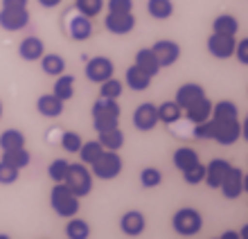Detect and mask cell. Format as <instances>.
<instances>
[{
	"label": "cell",
	"mask_w": 248,
	"mask_h": 239,
	"mask_svg": "<svg viewBox=\"0 0 248 239\" xmlns=\"http://www.w3.org/2000/svg\"><path fill=\"white\" fill-rule=\"evenodd\" d=\"M30 0H2V7L5 9H27Z\"/></svg>",
	"instance_id": "cell-44"
},
{
	"label": "cell",
	"mask_w": 248,
	"mask_h": 239,
	"mask_svg": "<svg viewBox=\"0 0 248 239\" xmlns=\"http://www.w3.org/2000/svg\"><path fill=\"white\" fill-rule=\"evenodd\" d=\"M124 81H126V86H129L131 91H136V93H142L151 86V77L147 75V72L140 70L136 64L126 68V72H124Z\"/></svg>",
	"instance_id": "cell-20"
},
{
	"label": "cell",
	"mask_w": 248,
	"mask_h": 239,
	"mask_svg": "<svg viewBox=\"0 0 248 239\" xmlns=\"http://www.w3.org/2000/svg\"><path fill=\"white\" fill-rule=\"evenodd\" d=\"M63 183L68 185V190H70L75 196H88L93 190V172L88 169V165H84V162H75V165H68V172H65V178Z\"/></svg>",
	"instance_id": "cell-3"
},
{
	"label": "cell",
	"mask_w": 248,
	"mask_h": 239,
	"mask_svg": "<svg viewBox=\"0 0 248 239\" xmlns=\"http://www.w3.org/2000/svg\"><path fill=\"white\" fill-rule=\"evenodd\" d=\"M171 228L178 237H194L201 233L203 217L196 207H181L174 217H171Z\"/></svg>",
	"instance_id": "cell-5"
},
{
	"label": "cell",
	"mask_w": 248,
	"mask_h": 239,
	"mask_svg": "<svg viewBox=\"0 0 248 239\" xmlns=\"http://www.w3.org/2000/svg\"><path fill=\"white\" fill-rule=\"evenodd\" d=\"M104 27L111 34L124 36V34L133 32V27H136V16H133V12H108V16L104 18Z\"/></svg>",
	"instance_id": "cell-8"
},
{
	"label": "cell",
	"mask_w": 248,
	"mask_h": 239,
	"mask_svg": "<svg viewBox=\"0 0 248 239\" xmlns=\"http://www.w3.org/2000/svg\"><path fill=\"white\" fill-rule=\"evenodd\" d=\"M68 165H70V162L65 160V158H57V160L50 162V167H47V176H50L54 183H63L65 172H68Z\"/></svg>",
	"instance_id": "cell-38"
},
{
	"label": "cell",
	"mask_w": 248,
	"mask_h": 239,
	"mask_svg": "<svg viewBox=\"0 0 248 239\" xmlns=\"http://www.w3.org/2000/svg\"><path fill=\"white\" fill-rule=\"evenodd\" d=\"M120 106L118 99H108V97H99L97 102L93 104V127L95 131H106L113 127H120Z\"/></svg>",
	"instance_id": "cell-2"
},
{
	"label": "cell",
	"mask_w": 248,
	"mask_h": 239,
	"mask_svg": "<svg viewBox=\"0 0 248 239\" xmlns=\"http://www.w3.org/2000/svg\"><path fill=\"white\" fill-rule=\"evenodd\" d=\"M194 136L201 140H215L217 144H235L244 136L242 122L237 120H219V117H208L205 122L194 124Z\"/></svg>",
	"instance_id": "cell-1"
},
{
	"label": "cell",
	"mask_w": 248,
	"mask_h": 239,
	"mask_svg": "<svg viewBox=\"0 0 248 239\" xmlns=\"http://www.w3.org/2000/svg\"><path fill=\"white\" fill-rule=\"evenodd\" d=\"M81 136L79 133H75V131H65L63 136H61V147L68 151V154H77L79 147H81Z\"/></svg>",
	"instance_id": "cell-40"
},
{
	"label": "cell",
	"mask_w": 248,
	"mask_h": 239,
	"mask_svg": "<svg viewBox=\"0 0 248 239\" xmlns=\"http://www.w3.org/2000/svg\"><path fill=\"white\" fill-rule=\"evenodd\" d=\"M102 151H104V147L99 144V140H88V143H81L77 154H79V158H81L84 165H91V162L97 160Z\"/></svg>",
	"instance_id": "cell-34"
},
{
	"label": "cell",
	"mask_w": 248,
	"mask_h": 239,
	"mask_svg": "<svg viewBox=\"0 0 248 239\" xmlns=\"http://www.w3.org/2000/svg\"><path fill=\"white\" fill-rule=\"evenodd\" d=\"M113 72H115V65L108 57H93L86 61V77L93 84H102L104 79L113 77Z\"/></svg>",
	"instance_id": "cell-7"
},
{
	"label": "cell",
	"mask_w": 248,
	"mask_h": 239,
	"mask_svg": "<svg viewBox=\"0 0 248 239\" xmlns=\"http://www.w3.org/2000/svg\"><path fill=\"white\" fill-rule=\"evenodd\" d=\"M201 97H205V88H203L201 84H183L178 86L176 91V97H174V102L181 106V109H187V106H192V104L196 102V99H201Z\"/></svg>",
	"instance_id": "cell-17"
},
{
	"label": "cell",
	"mask_w": 248,
	"mask_h": 239,
	"mask_svg": "<svg viewBox=\"0 0 248 239\" xmlns=\"http://www.w3.org/2000/svg\"><path fill=\"white\" fill-rule=\"evenodd\" d=\"M185 115L192 124H199V122H205L210 115H212V102H210L208 97H201V99H196L192 106L185 109Z\"/></svg>",
	"instance_id": "cell-22"
},
{
	"label": "cell",
	"mask_w": 248,
	"mask_h": 239,
	"mask_svg": "<svg viewBox=\"0 0 248 239\" xmlns=\"http://www.w3.org/2000/svg\"><path fill=\"white\" fill-rule=\"evenodd\" d=\"M151 50L156 54L160 68H170V65H174L178 59H181V46H178L176 41H170V39L156 41V43L151 46Z\"/></svg>",
	"instance_id": "cell-9"
},
{
	"label": "cell",
	"mask_w": 248,
	"mask_h": 239,
	"mask_svg": "<svg viewBox=\"0 0 248 239\" xmlns=\"http://www.w3.org/2000/svg\"><path fill=\"white\" fill-rule=\"evenodd\" d=\"M196 162H201V160H199V154L192 147H178L174 151V167L178 172H185V169L194 167Z\"/></svg>",
	"instance_id": "cell-24"
},
{
	"label": "cell",
	"mask_w": 248,
	"mask_h": 239,
	"mask_svg": "<svg viewBox=\"0 0 248 239\" xmlns=\"http://www.w3.org/2000/svg\"><path fill=\"white\" fill-rule=\"evenodd\" d=\"M122 81H118L115 77H108L99 84V97H108V99H118L122 95Z\"/></svg>",
	"instance_id": "cell-36"
},
{
	"label": "cell",
	"mask_w": 248,
	"mask_h": 239,
	"mask_svg": "<svg viewBox=\"0 0 248 239\" xmlns=\"http://www.w3.org/2000/svg\"><path fill=\"white\" fill-rule=\"evenodd\" d=\"M39 61H41V70L50 75V77H59L61 72H65V59L61 54H43Z\"/></svg>",
	"instance_id": "cell-26"
},
{
	"label": "cell",
	"mask_w": 248,
	"mask_h": 239,
	"mask_svg": "<svg viewBox=\"0 0 248 239\" xmlns=\"http://www.w3.org/2000/svg\"><path fill=\"white\" fill-rule=\"evenodd\" d=\"M68 34H70L72 41H88L93 34L91 18H88V16H81V14L70 16V20H68Z\"/></svg>",
	"instance_id": "cell-18"
},
{
	"label": "cell",
	"mask_w": 248,
	"mask_h": 239,
	"mask_svg": "<svg viewBox=\"0 0 248 239\" xmlns=\"http://www.w3.org/2000/svg\"><path fill=\"white\" fill-rule=\"evenodd\" d=\"M221 239H239V235L232 233V230H228V233H223V235H221Z\"/></svg>",
	"instance_id": "cell-46"
},
{
	"label": "cell",
	"mask_w": 248,
	"mask_h": 239,
	"mask_svg": "<svg viewBox=\"0 0 248 239\" xmlns=\"http://www.w3.org/2000/svg\"><path fill=\"white\" fill-rule=\"evenodd\" d=\"M183 178H185V183H187V185H199V183H203V178H205V165L196 162L194 167L185 169Z\"/></svg>",
	"instance_id": "cell-41"
},
{
	"label": "cell",
	"mask_w": 248,
	"mask_h": 239,
	"mask_svg": "<svg viewBox=\"0 0 248 239\" xmlns=\"http://www.w3.org/2000/svg\"><path fill=\"white\" fill-rule=\"evenodd\" d=\"M18 174L20 169L14 167L12 162L7 160H0V185H12V183L18 181Z\"/></svg>",
	"instance_id": "cell-39"
},
{
	"label": "cell",
	"mask_w": 248,
	"mask_h": 239,
	"mask_svg": "<svg viewBox=\"0 0 248 239\" xmlns=\"http://www.w3.org/2000/svg\"><path fill=\"white\" fill-rule=\"evenodd\" d=\"M25 147V133L18 129H7L0 133V149L9 151V149H18Z\"/></svg>",
	"instance_id": "cell-31"
},
{
	"label": "cell",
	"mask_w": 248,
	"mask_h": 239,
	"mask_svg": "<svg viewBox=\"0 0 248 239\" xmlns=\"http://www.w3.org/2000/svg\"><path fill=\"white\" fill-rule=\"evenodd\" d=\"M235 36L230 34H217L212 32L208 36V52L215 59H230L232 52H235Z\"/></svg>",
	"instance_id": "cell-10"
},
{
	"label": "cell",
	"mask_w": 248,
	"mask_h": 239,
	"mask_svg": "<svg viewBox=\"0 0 248 239\" xmlns=\"http://www.w3.org/2000/svg\"><path fill=\"white\" fill-rule=\"evenodd\" d=\"M212 32L235 36V34L239 32V20H237V16H232V14H221V16H217L215 23H212Z\"/></svg>",
	"instance_id": "cell-27"
},
{
	"label": "cell",
	"mask_w": 248,
	"mask_h": 239,
	"mask_svg": "<svg viewBox=\"0 0 248 239\" xmlns=\"http://www.w3.org/2000/svg\"><path fill=\"white\" fill-rule=\"evenodd\" d=\"M136 65H138V68H140L142 72H147L151 79H154L158 72L163 70L151 48H142V50H138V54H136Z\"/></svg>",
	"instance_id": "cell-21"
},
{
	"label": "cell",
	"mask_w": 248,
	"mask_h": 239,
	"mask_svg": "<svg viewBox=\"0 0 248 239\" xmlns=\"http://www.w3.org/2000/svg\"><path fill=\"white\" fill-rule=\"evenodd\" d=\"M97 140L99 144L104 149H111V151H120L124 144V131L120 127H113V129H106V131H99L97 133Z\"/></svg>",
	"instance_id": "cell-23"
},
{
	"label": "cell",
	"mask_w": 248,
	"mask_h": 239,
	"mask_svg": "<svg viewBox=\"0 0 248 239\" xmlns=\"http://www.w3.org/2000/svg\"><path fill=\"white\" fill-rule=\"evenodd\" d=\"M46 54V43L39 36H25L18 46V57L23 61H39Z\"/></svg>",
	"instance_id": "cell-16"
},
{
	"label": "cell",
	"mask_w": 248,
	"mask_h": 239,
	"mask_svg": "<svg viewBox=\"0 0 248 239\" xmlns=\"http://www.w3.org/2000/svg\"><path fill=\"white\" fill-rule=\"evenodd\" d=\"M2 160L12 162L14 167L18 169H25L30 162H32V154L27 151L25 147H18V149H9V151H2Z\"/></svg>",
	"instance_id": "cell-33"
},
{
	"label": "cell",
	"mask_w": 248,
	"mask_h": 239,
	"mask_svg": "<svg viewBox=\"0 0 248 239\" xmlns=\"http://www.w3.org/2000/svg\"><path fill=\"white\" fill-rule=\"evenodd\" d=\"M93 167V174L102 178V181H113V178H118L122 174V158H120L118 151H111V149H104L99 158L95 162H91Z\"/></svg>",
	"instance_id": "cell-6"
},
{
	"label": "cell",
	"mask_w": 248,
	"mask_h": 239,
	"mask_svg": "<svg viewBox=\"0 0 248 239\" xmlns=\"http://www.w3.org/2000/svg\"><path fill=\"white\" fill-rule=\"evenodd\" d=\"M50 206L59 217L70 219L79 212V196H75L65 183H54L52 192H50Z\"/></svg>",
	"instance_id": "cell-4"
},
{
	"label": "cell",
	"mask_w": 248,
	"mask_h": 239,
	"mask_svg": "<svg viewBox=\"0 0 248 239\" xmlns=\"http://www.w3.org/2000/svg\"><path fill=\"white\" fill-rule=\"evenodd\" d=\"M147 12L151 18L167 20L174 14V2L171 0H147Z\"/></svg>",
	"instance_id": "cell-28"
},
{
	"label": "cell",
	"mask_w": 248,
	"mask_h": 239,
	"mask_svg": "<svg viewBox=\"0 0 248 239\" xmlns=\"http://www.w3.org/2000/svg\"><path fill=\"white\" fill-rule=\"evenodd\" d=\"M244 190H246V174H244V169L232 167L221 183L223 196L226 199H239L244 194Z\"/></svg>",
	"instance_id": "cell-14"
},
{
	"label": "cell",
	"mask_w": 248,
	"mask_h": 239,
	"mask_svg": "<svg viewBox=\"0 0 248 239\" xmlns=\"http://www.w3.org/2000/svg\"><path fill=\"white\" fill-rule=\"evenodd\" d=\"M156 109H158V122H163V124H174L183 115V109H181L174 99H171V102H163L160 106H156Z\"/></svg>",
	"instance_id": "cell-29"
},
{
	"label": "cell",
	"mask_w": 248,
	"mask_h": 239,
	"mask_svg": "<svg viewBox=\"0 0 248 239\" xmlns=\"http://www.w3.org/2000/svg\"><path fill=\"white\" fill-rule=\"evenodd\" d=\"M0 117H2V102H0Z\"/></svg>",
	"instance_id": "cell-47"
},
{
	"label": "cell",
	"mask_w": 248,
	"mask_h": 239,
	"mask_svg": "<svg viewBox=\"0 0 248 239\" xmlns=\"http://www.w3.org/2000/svg\"><path fill=\"white\" fill-rule=\"evenodd\" d=\"M52 93L59 97L61 102H68V99H72V97H75V77H72V75H65V72H61L59 77H57V81H54Z\"/></svg>",
	"instance_id": "cell-25"
},
{
	"label": "cell",
	"mask_w": 248,
	"mask_h": 239,
	"mask_svg": "<svg viewBox=\"0 0 248 239\" xmlns=\"http://www.w3.org/2000/svg\"><path fill=\"white\" fill-rule=\"evenodd\" d=\"M232 57H237V61L242 65H248V39H242L235 43V52Z\"/></svg>",
	"instance_id": "cell-42"
},
{
	"label": "cell",
	"mask_w": 248,
	"mask_h": 239,
	"mask_svg": "<svg viewBox=\"0 0 248 239\" xmlns=\"http://www.w3.org/2000/svg\"><path fill=\"white\" fill-rule=\"evenodd\" d=\"M108 12H133V0H108Z\"/></svg>",
	"instance_id": "cell-43"
},
{
	"label": "cell",
	"mask_w": 248,
	"mask_h": 239,
	"mask_svg": "<svg viewBox=\"0 0 248 239\" xmlns=\"http://www.w3.org/2000/svg\"><path fill=\"white\" fill-rule=\"evenodd\" d=\"M158 109L156 104L151 102H144L140 104L136 109V113H133V127H136L138 131H154L158 127Z\"/></svg>",
	"instance_id": "cell-11"
},
{
	"label": "cell",
	"mask_w": 248,
	"mask_h": 239,
	"mask_svg": "<svg viewBox=\"0 0 248 239\" xmlns=\"http://www.w3.org/2000/svg\"><path fill=\"white\" fill-rule=\"evenodd\" d=\"M230 169H232V165H230L226 158H212V160L205 165V178H203V181L208 183V188L219 190Z\"/></svg>",
	"instance_id": "cell-13"
},
{
	"label": "cell",
	"mask_w": 248,
	"mask_h": 239,
	"mask_svg": "<svg viewBox=\"0 0 248 239\" xmlns=\"http://www.w3.org/2000/svg\"><path fill=\"white\" fill-rule=\"evenodd\" d=\"M140 183H142V188L151 190V188H158L160 183H163V172L156 167H144L140 172Z\"/></svg>",
	"instance_id": "cell-37"
},
{
	"label": "cell",
	"mask_w": 248,
	"mask_h": 239,
	"mask_svg": "<svg viewBox=\"0 0 248 239\" xmlns=\"http://www.w3.org/2000/svg\"><path fill=\"white\" fill-rule=\"evenodd\" d=\"M65 237L68 239H88L91 237L88 221L79 219V217H70V221L65 223Z\"/></svg>",
	"instance_id": "cell-30"
},
{
	"label": "cell",
	"mask_w": 248,
	"mask_h": 239,
	"mask_svg": "<svg viewBox=\"0 0 248 239\" xmlns=\"http://www.w3.org/2000/svg\"><path fill=\"white\" fill-rule=\"evenodd\" d=\"M30 25V12L27 9H0V27L7 32H20Z\"/></svg>",
	"instance_id": "cell-12"
},
{
	"label": "cell",
	"mask_w": 248,
	"mask_h": 239,
	"mask_svg": "<svg viewBox=\"0 0 248 239\" xmlns=\"http://www.w3.org/2000/svg\"><path fill=\"white\" fill-rule=\"evenodd\" d=\"M75 7L81 16H88V18H95L99 16V12L104 9V0H75Z\"/></svg>",
	"instance_id": "cell-35"
},
{
	"label": "cell",
	"mask_w": 248,
	"mask_h": 239,
	"mask_svg": "<svg viewBox=\"0 0 248 239\" xmlns=\"http://www.w3.org/2000/svg\"><path fill=\"white\" fill-rule=\"evenodd\" d=\"M63 0H39L41 7H46V9H52V7H59Z\"/></svg>",
	"instance_id": "cell-45"
},
{
	"label": "cell",
	"mask_w": 248,
	"mask_h": 239,
	"mask_svg": "<svg viewBox=\"0 0 248 239\" xmlns=\"http://www.w3.org/2000/svg\"><path fill=\"white\" fill-rule=\"evenodd\" d=\"M144 228H147V219H144V214L140 210H129L120 219V230L126 237H140L144 233Z\"/></svg>",
	"instance_id": "cell-15"
},
{
	"label": "cell",
	"mask_w": 248,
	"mask_h": 239,
	"mask_svg": "<svg viewBox=\"0 0 248 239\" xmlns=\"http://www.w3.org/2000/svg\"><path fill=\"white\" fill-rule=\"evenodd\" d=\"M63 104L65 102H61L54 93H47V95H41L39 99H36V111H39L43 117H59L65 109Z\"/></svg>",
	"instance_id": "cell-19"
},
{
	"label": "cell",
	"mask_w": 248,
	"mask_h": 239,
	"mask_svg": "<svg viewBox=\"0 0 248 239\" xmlns=\"http://www.w3.org/2000/svg\"><path fill=\"white\" fill-rule=\"evenodd\" d=\"M210 117H219V120H237V117H239V109H237L235 102L221 99V102L212 104V115Z\"/></svg>",
	"instance_id": "cell-32"
}]
</instances>
